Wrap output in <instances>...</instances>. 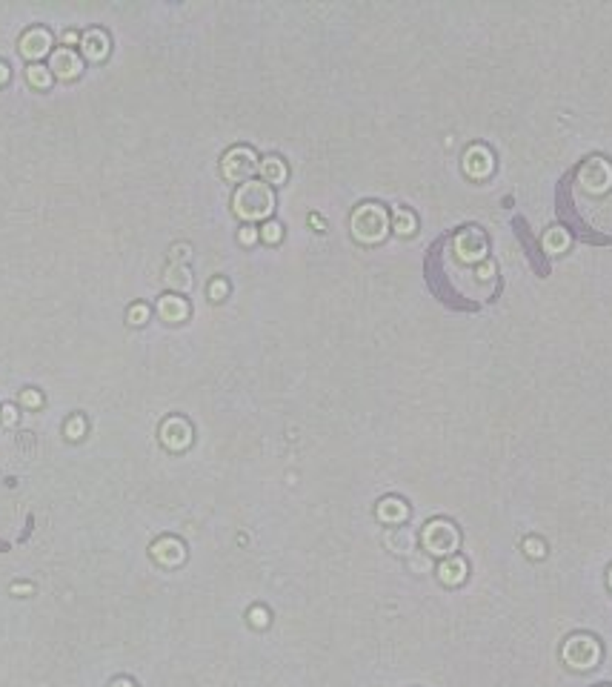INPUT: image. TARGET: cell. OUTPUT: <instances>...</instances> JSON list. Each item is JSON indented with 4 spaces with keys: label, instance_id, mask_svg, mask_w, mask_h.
Listing matches in <instances>:
<instances>
[{
    "label": "cell",
    "instance_id": "6da1fadb",
    "mask_svg": "<svg viewBox=\"0 0 612 687\" xmlns=\"http://www.w3.org/2000/svg\"><path fill=\"white\" fill-rule=\"evenodd\" d=\"M272 206H275V195L269 183H263V181H246L235 192V212L246 221L266 218L272 212Z\"/></svg>",
    "mask_w": 612,
    "mask_h": 687
},
{
    "label": "cell",
    "instance_id": "7a4b0ae2",
    "mask_svg": "<svg viewBox=\"0 0 612 687\" xmlns=\"http://www.w3.org/2000/svg\"><path fill=\"white\" fill-rule=\"evenodd\" d=\"M387 223H389V221H387L384 206H378V203H363V206L355 209V215H352V232H355L358 241L372 243V241H380V238H384Z\"/></svg>",
    "mask_w": 612,
    "mask_h": 687
},
{
    "label": "cell",
    "instance_id": "3957f363",
    "mask_svg": "<svg viewBox=\"0 0 612 687\" xmlns=\"http://www.w3.org/2000/svg\"><path fill=\"white\" fill-rule=\"evenodd\" d=\"M598 656H601V647L592 636H572L564 644V661L569 667H575V670H589V667H595Z\"/></svg>",
    "mask_w": 612,
    "mask_h": 687
},
{
    "label": "cell",
    "instance_id": "277c9868",
    "mask_svg": "<svg viewBox=\"0 0 612 687\" xmlns=\"http://www.w3.org/2000/svg\"><path fill=\"white\" fill-rule=\"evenodd\" d=\"M255 166H258L255 152L246 146H235L223 155V175L229 181H246L255 172Z\"/></svg>",
    "mask_w": 612,
    "mask_h": 687
},
{
    "label": "cell",
    "instance_id": "5b68a950",
    "mask_svg": "<svg viewBox=\"0 0 612 687\" xmlns=\"http://www.w3.org/2000/svg\"><path fill=\"white\" fill-rule=\"evenodd\" d=\"M424 547L435 556H447L458 547V532L449 521H432L424 530Z\"/></svg>",
    "mask_w": 612,
    "mask_h": 687
},
{
    "label": "cell",
    "instance_id": "8992f818",
    "mask_svg": "<svg viewBox=\"0 0 612 687\" xmlns=\"http://www.w3.org/2000/svg\"><path fill=\"white\" fill-rule=\"evenodd\" d=\"M578 178H581V186L586 189V192H604V189H609V183H612V166L604 158H589L578 169Z\"/></svg>",
    "mask_w": 612,
    "mask_h": 687
},
{
    "label": "cell",
    "instance_id": "52a82bcc",
    "mask_svg": "<svg viewBox=\"0 0 612 687\" xmlns=\"http://www.w3.org/2000/svg\"><path fill=\"white\" fill-rule=\"evenodd\" d=\"M455 255L461 258L464 263L481 261V258L487 255V238H484L481 229H475V226L464 229V232L455 238Z\"/></svg>",
    "mask_w": 612,
    "mask_h": 687
},
{
    "label": "cell",
    "instance_id": "ba28073f",
    "mask_svg": "<svg viewBox=\"0 0 612 687\" xmlns=\"http://www.w3.org/2000/svg\"><path fill=\"white\" fill-rule=\"evenodd\" d=\"M49 69L57 74V78H78L81 69H83V63H81V57L74 54L69 46H63V49H54V52H52Z\"/></svg>",
    "mask_w": 612,
    "mask_h": 687
},
{
    "label": "cell",
    "instance_id": "9c48e42d",
    "mask_svg": "<svg viewBox=\"0 0 612 687\" xmlns=\"http://www.w3.org/2000/svg\"><path fill=\"white\" fill-rule=\"evenodd\" d=\"M49 46H52V34H49L46 29H41V26L29 29V32L21 37V54H23V57H32V61L43 57V54L49 52Z\"/></svg>",
    "mask_w": 612,
    "mask_h": 687
},
{
    "label": "cell",
    "instance_id": "30bf717a",
    "mask_svg": "<svg viewBox=\"0 0 612 687\" xmlns=\"http://www.w3.org/2000/svg\"><path fill=\"white\" fill-rule=\"evenodd\" d=\"M464 169H467V175H472V178H487L489 172H492V155H489L484 146H472L467 152Z\"/></svg>",
    "mask_w": 612,
    "mask_h": 687
},
{
    "label": "cell",
    "instance_id": "8fae6325",
    "mask_svg": "<svg viewBox=\"0 0 612 687\" xmlns=\"http://www.w3.org/2000/svg\"><path fill=\"white\" fill-rule=\"evenodd\" d=\"M81 46H83L86 57H92V61H101V57L109 52V37L101 29H92V32H83Z\"/></svg>",
    "mask_w": 612,
    "mask_h": 687
},
{
    "label": "cell",
    "instance_id": "7c38bea8",
    "mask_svg": "<svg viewBox=\"0 0 612 687\" xmlns=\"http://www.w3.org/2000/svg\"><path fill=\"white\" fill-rule=\"evenodd\" d=\"M158 312H161V318L163 321H183L186 315H189V307H186V301L183 298H178V295H166V298H161L158 301Z\"/></svg>",
    "mask_w": 612,
    "mask_h": 687
},
{
    "label": "cell",
    "instance_id": "4fadbf2b",
    "mask_svg": "<svg viewBox=\"0 0 612 687\" xmlns=\"http://www.w3.org/2000/svg\"><path fill=\"white\" fill-rule=\"evenodd\" d=\"M163 441L169 444V447H183V444H189V427L183 424V421H169L166 427H163Z\"/></svg>",
    "mask_w": 612,
    "mask_h": 687
},
{
    "label": "cell",
    "instance_id": "5bb4252c",
    "mask_svg": "<svg viewBox=\"0 0 612 687\" xmlns=\"http://www.w3.org/2000/svg\"><path fill=\"white\" fill-rule=\"evenodd\" d=\"M441 581L444 584H461L464 579H467V564L461 561V559H449V561H444L441 564Z\"/></svg>",
    "mask_w": 612,
    "mask_h": 687
},
{
    "label": "cell",
    "instance_id": "9a60e30c",
    "mask_svg": "<svg viewBox=\"0 0 612 687\" xmlns=\"http://www.w3.org/2000/svg\"><path fill=\"white\" fill-rule=\"evenodd\" d=\"M378 515H380L384 521H404V519H407V504L398 501V499H387V501H380Z\"/></svg>",
    "mask_w": 612,
    "mask_h": 687
},
{
    "label": "cell",
    "instance_id": "2e32d148",
    "mask_svg": "<svg viewBox=\"0 0 612 687\" xmlns=\"http://www.w3.org/2000/svg\"><path fill=\"white\" fill-rule=\"evenodd\" d=\"M261 172H263V178H266V183H280L283 178H286V166H283V161L280 158H266L263 163H261Z\"/></svg>",
    "mask_w": 612,
    "mask_h": 687
},
{
    "label": "cell",
    "instance_id": "e0dca14e",
    "mask_svg": "<svg viewBox=\"0 0 612 687\" xmlns=\"http://www.w3.org/2000/svg\"><path fill=\"white\" fill-rule=\"evenodd\" d=\"M567 243H569V235L564 232V229H549V232H547V238H544V246H547V252H552V255L564 252V250H567Z\"/></svg>",
    "mask_w": 612,
    "mask_h": 687
},
{
    "label": "cell",
    "instance_id": "ac0fdd59",
    "mask_svg": "<svg viewBox=\"0 0 612 687\" xmlns=\"http://www.w3.org/2000/svg\"><path fill=\"white\" fill-rule=\"evenodd\" d=\"M26 78H29V83H32V86H37V89H46V86L52 83V72H49L46 66H41V63H32V66H29V72H26Z\"/></svg>",
    "mask_w": 612,
    "mask_h": 687
},
{
    "label": "cell",
    "instance_id": "d6986e66",
    "mask_svg": "<svg viewBox=\"0 0 612 687\" xmlns=\"http://www.w3.org/2000/svg\"><path fill=\"white\" fill-rule=\"evenodd\" d=\"M395 229H398L400 235L415 232V215L407 212V209H398V212H395Z\"/></svg>",
    "mask_w": 612,
    "mask_h": 687
},
{
    "label": "cell",
    "instance_id": "ffe728a7",
    "mask_svg": "<svg viewBox=\"0 0 612 687\" xmlns=\"http://www.w3.org/2000/svg\"><path fill=\"white\" fill-rule=\"evenodd\" d=\"M155 552H158V559L163 556L169 564H172V561H181V556H183V552H181V544H175V541H163V544H158Z\"/></svg>",
    "mask_w": 612,
    "mask_h": 687
},
{
    "label": "cell",
    "instance_id": "44dd1931",
    "mask_svg": "<svg viewBox=\"0 0 612 687\" xmlns=\"http://www.w3.org/2000/svg\"><path fill=\"white\" fill-rule=\"evenodd\" d=\"M166 281H169L172 286H183V290H186L189 283H192V278H189V272L183 270V266H172L169 275H166Z\"/></svg>",
    "mask_w": 612,
    "mask_h": 687
},
{
    "label": "cell",
    "instance_id": "7402d4cb",
    "mask_svg": "<svg viewBox=\"0 0 612 687\" xmlns=\"http://www.w3.org/2000/svg\"><path fill=\"white\" fill-rule=\"evenodd\" d=\"M149 318V310L143 307V303H135V307L129 310V323H143Z\"/></svg>",
    "mask_w": 612,
    "mask_h": 687
},
{
    "label": "cell",
    "instance_id": "603a6c76",
    "mask_svg": "<svg viewBox=\"0 0 612 687\" xmlns=\"http://www.w3.org/2000/svg\"><path fill=\"white\" fill-rule=\"evenodd\" d=\"M263 241H269V243L280 241V223H275V221L266 223V226H263Z\"/></svg>",
    "mask_w": 612,
    "mask_h": 687
},
{
    "label": "cell",
    "instance_id": "cb8c5ba5",
    "mask_svg": "<svg viewBox=\"0 0 612 687\" xmlns=\"http://www.w3.org/2000/svg\"><path fill=\"white\" fill-rule=\"evenodd\" d=\"M524 547H527V552H529V556H532V559H541V556H544V544H541V541H535V539H529V541H527Z\"/></svg>",
    "mask_w": 612,
    "mask_h": 687
},
{
    "label": "cell",
    "instance_id": "d4e9b609",
    "mask_svg": "<svg viewBox=\"0 0 612 687\" xmlns=\"http://www.w3.org/2000/svg\"><path fill=\"white\" fill-rule=\"evenodd\" d=\"M209 292H212V298H215V301H221V298L226 295V283H223V281H215V283H212V290H209Z\"/></svg>",
    "mask_w": 612,
    "mask_h": 687
},
{
    "label": "cell",
    "instance_id": "484cf974",
    "mask_svg": "<svg viewBox=\"0 0 612 687\" xmlns=\"http://www.w3.org/2000/svg\"><path fill=\"white\" fill-rule=\"evenodd\" d=\"M23 404H29V407L41 404V395H37V392H23Z\"/></svg>",
    "mask_w": 612,
    "mask_h": 687
},
{
    "label": "cell",
    "instance_id": "4316f807",
    "mask_svg": "<svg viewBox=\"0 0 612 687\" xmlns=\"http://www.w3.org/2000/svg\"><path fill=\"white\" fill-rule=\"evenodd\" d=\"M241 241H243V243H252V241H255V229H243V232H241Z\"/></svg>",
    "mask_w": 612,
    "mask_h": 687
},
{
    "label": "cell",
    "instance_id": "83f0119b",
    "mask_svg": "<svg viewBox=\"0 0 612 687\" xmlns=\"http://www.w3.org/2000/svg\"><path fill=\"white\" fill-rule=\"evenodd\" d=\"M3 421H6V424H14V410H12V407H3Z\"/></svg>",
    "mask_w": 612,
    "mask_h": 687
},
{
    "label": "cell",
    "instance_id": "f1b7e54d",
    "mask_svg": "<svg viewBox=\"0 0 612 687\" xmlns=\"http://www.w3.org/2000/svg\"><path fill=\"white\" fill-rule=\"evenodd\" d=\"M6 81H9V66L0 61V83H6Z\"/></svg>",
    "mask_w": 612,
    "mask_h": 687
},
{
    "label": "cell",
    "instance_id": "f546056e",
    "mask_svg": "<svg viewBox=\"0 0 612 687\" xmlns=\"http://www.w3.org/2000/svg\"><path fill=\"white\" fill-rule=\"evenodd\" d=\"M252 621H255V624H266V613H263V610H255V613H252Z\"/></svg>",
    "mask_w": 612,
    "mask_h": 687
},
{
    "label": "cell",
    "instance_id": "4dcf8cb0",
    "mask_svg": "<svg viewBox=\"0 0 612 687\" xmlns=\"http://www.w3.org/2000/svg\"><path fill=\"white\" fill-rule=\"evenodd\" d=\"M66 430L72 432V438H78V432H81V421H72V424H69Z\"/></svg>",
    "mask_w": 612,
    "mask_h": 687
},
{
    "label": "cell",
    "instance_id": "1f68e13d",
    "mask_svg": "<svg viewBox=\"0 0 612 687\" xmlns=\"http://www.w3.org/2000/svg\"><path fill=\"white\" fill-rule=\"evenodd\" d=\"M63 41H66V43H74V41H78V34H74V32H66Z\"/></svg>",
    "mask_w": 612,
    "mask_h": 687
},
{
    "label": "cell",
    "instance_id": "d6a6232c",
    "mask_svg": "<svg viewBox=\"0 0 612 687\" xmlns=\"http://www.w3.org/2000/svg\"><path fill=\"white\" fill-rule=\"evenodd\" d=\"M609 584H612V570H609Z\"/></svg>",
    "mask_w": 612,
    "mask_h": 687
}]
</instances>
